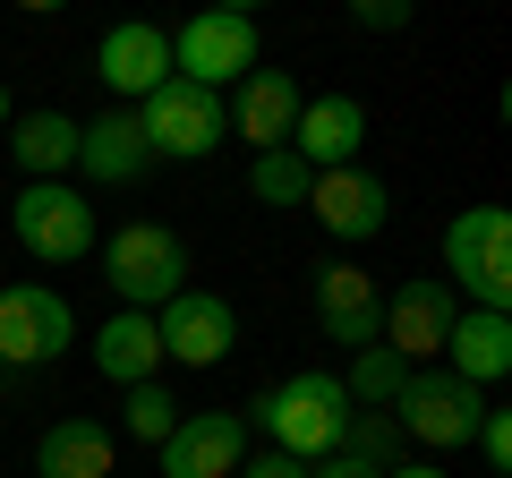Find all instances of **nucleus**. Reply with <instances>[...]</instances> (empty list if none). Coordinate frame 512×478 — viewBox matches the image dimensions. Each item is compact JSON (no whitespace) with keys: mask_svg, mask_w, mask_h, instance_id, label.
Masks as SVG:
<instances>
[{"mask_svg":"<svg viewBox=\"0 0 512 478\" xmlns=\"http://www.w3.org/2000/svg\"><path fill=\"white\" fill-rule=\"evenodd\" d=\"M256 419H265L274 453H291V461H325V453H342L350 393H342V376L299 368V376H282V385L265 393V402H256Z\"/></svg>","mask_w":512,"mask_h":478,"instance_id":"f257e3e1","label":"nucleus"},{"mask_svg":"<svg viewBox=\"0 0 512 478\" xmlns=\"http://www.w3.org/2000/svg\"><path fill=\"white\" fill-rule=\"evenodd\" d=\"M103 282L120 308L154 316L163 299L188 291V239L171 231V222H120V231L103 239Z\"/></svg>","mask_w":512,"mask_h":478,"instance_id":"f03ea898","label":"nucleus"},{"mask_svg":"<svg viewBox=\"0 0 512 478\" xmlns=\"http://www.w3.org/2000/svg\"><path fill=\"white\" fill-rule=\"evenodd\" d=\"M444 274H461L470 308L512 316V214L504 205H461L444 222Z\"/></svg>","mask_w":512,"mask_h":478,"instance_id":"7ed1b4c3","label":"nucleus"},{"mask_svg":"<svg viewBox=\"0 0 512 478\" xmlns=\"http://www.w3.org/2000/svg\"><path fill=\"white\" fill-rule=\"evenodd\" d=\"M137 129H146V154L154 163H205V154L231 137V103L188 77H163V86L137 103Z\"/></svg>","mask_w":512,"mask_h":478,"instance_id":"20e7f679","label":"nucleus"},{"mask_svg":"<svg viewBox=\"0 0 512 478\" xmlns=\"http://www.w3.org/2000/svg\"><path fill=\"white\" fill-rule=\"evenodd\" d=\"M478 419H487V393L461 385L453 368H410L402 393H393V427H402L410 444H427V453H453V444H470Z\"/></svg>","mask_w":512,"mask_h":478,"instance_id":"39448f33","label":"nucleus"},{"mask_svg":"<svg viewBox=\"0 0 512 478\" xmlns=\"http://www.w3.org/2000/svg\"><path fill=\"white\" fill-rule=\"evenodd\" d=\"M9 231H18V248L35 265H77L94 248V205L69 180H26L18 205H9Z\"/></svg>","mask_w":512,"mask_h":478,"instance_id":"423d86ee","label":"nucleus"},{"mask_svg":"<svg viewBox=\"0 0 512 478\" xmlns=\"http://www.w3.org/2000/svg\"><path fill=\"white\" fill-rule=\"evenodd\" d=\"M248 69H256V18L248 9H197V18L171 35V77H188V86H205V94L239 86Z\"/></svg>","mask_w":512,"mask_h":478,"instance_id":"0eeeda50","label":"nucleus"},{"mask_svg":"<svg viewBox=\"0 0 512 478\" xmlns=\"http://www.w3.org/2000/svg\"><path fill=\"white\" fill-rule=\"evenodd\" d=\"M77 342V308L52 282H9L0 291V368H52Z\"/></svg>","mask_w":512,"mask_h":478,"instance_id":"6e6552de","label":"nucleus"},{"mask_svg":"<svg viewBox=\"0 0 512 478\" xmlns=\"http://www.w3.org/2000/svg\"><path fill=\"white\" fill-rule=\"evenodd\" d=\"M453 316H461L453 282L419 274V282H402V291L384 299V316H376V342L393 350L402 368H436V350H444V333H453Z\"/></svg>","mask_w":512,"mask_h":478,"instance_id":"1a4fd4ad","label":"nucleus"},{"mask_svg":"<svg viewBox=\"0 0 512 478\" xmlns=\"http://www.w3.org/2000/svg\"><path fill=\"white\" fill-rule=\"evenodd\" d=\"M308 214L325 222V239L359 248V239H376L384 222H393V188H384L367 163H342V171H316L308 180Z\"/></svg>","mask_w":512,"mask_h":478,"instance_id":"9d476101","label":"nucleus"},{"mask_svg":"<svg viewBox=\"0 0 512 478\" xmlns=\"http://www.w3.org/2000/svg\"><path fill=\"white\" fill-rule=\"evenodd\" d=\"M154 453H163V478H239V461H248V419H239V410H180V427H171Z\"/></svg>","mask_w":512,"mask_h":478,"instance_id":"9b49d317","label":"nucleus"},{"mask_svg":"<svg viewBox=\"0 0 512 478\" xmlns=\"http://www.w3.org/2000/svg\"><path fill=\"white\" fill-rule=\"evenodd\" d=\"M154 342H163V359H180V368H222L231 342H239V316H231V299H214V291H180V299L154 308Z\"/></svg>","mask_w":512,"mask_h":478,"instance_id":"f8f14e48","label":"nucleus"},{"mask_svg":"<svg viewBox=\"0 0 512 478\" xmlns=\"http://www.w3.org/2000/svg\"><path fill=\"white\" fill-rule=\"evenodd\" d=\"M94 77L111 86V103H120V111H137L171 77V35H163V26H146V18L111 26V35L94 43Z\"/></svg>","mask_w":512,"mask_h":478,"instance_id":"ddd939ff","label":"nucleus"},{"mask_svg":"<svg viewBox=\"0 0 512 478\" xmlns=\"http://www.w3.org/2000/svg\"><path fill=\"white\" fill-rule=\"evenodd\" d=\"M359 146H367V103L359 94H316V103H299V120H291V154L308 171H342V163H359Z\"/></svg>","mask_w":512,"mask_h":478,"instance_id":"4468645a","label":"nucleus"},{"mask_svg":"<svg viewBox=\"0 0 512 478\" xmlns=\"http://www.w3.org/2000/svg\"><path fill=\"white\" fill-rule=\"evenodd\" d=\"M376 316H384V299H376V282H367V265H350V257L316 265V325H325V342L367 350L376 342Z\"/></svg>","mask_w":512,"mask_h":478,"instance_id":"2eb2a0df","label":"nucleus"},{"mask_svg":"<svg viewBox=\"0 0 512 478\" xmlns=\"http://www.w3.org/2000/svg\"><path fill=\"white\" fill-rule=\"evenodd\" d=\"M77 171L103 188H128V180H146L154 154H146V129H137V111L111 103L103 120H77Z\"/></svg>","mask_w":512,"mask_h":478,"instance_id":"dca6fc26","label":"nucleus"},{"mask_svg":"<svg viewBox=\"0 0 512 478\" xmlns=\"http://www.w3.org/2000/svg\"><path fill=\"white\" fill-rule=\"evenodd\" d=\"M436 368H453L461 385H504L512 376V316H487V308H461L453 316V333H444V350H436Z\"/></svg>","mask_w":512,"mask_h":478,"instance_id":"f3484780","label":"nucleus"},{"mask_svg":"<svg viewBox=\"0 0 512 478\" xmlns=\"http://www.w3.org/2000/svg\"><path fill=\"white\" fill-rule=\"evenodd\" d=\"M299 103H308V94L291 86V69H248L239 77V103H231V129L248 137L256 154H274V146H291Z\"/></svg>","mask_w":512,"mask_h":478,"instance_id":"a211bd4d","label":"nucleus"},{"mask_svg":"<svg viewBox=\"0 0 512 478\" xmlns=\"http://www.w3.org/2000/svg\"><path fill=\"white\" fill-rule=\"evenodd\" d=\"M94 368L111 376V385H154V368H163V342H154V316L137 308H111L103 325H94Z\"/></svg>","mask_w":512,"mask_h":478,"instance_id":"6ab92c4d","label":"nucleus"},{"mask_svg":"<svg viewBox=\"0 0 512 478\" xmlns=\"http://www.w3.org/2000/svg\"><path fill=\"white\" fill-rule=\"evenodd\" d=\"M35 478H111V427L103 419H52L35 444Z\"/></svg>","mask_w":512,"mask_h":478,"instance_id":"aec40b11","label":"nucleus"},{"mask_svg":"<svg viewBox=\"0 0 512 478\" xmlns=\"http://www.w3.org/2000/svg\"><path fill=\"white\" fill-rule=\"evenodd\" d=\"M9 154H18L26 180H60V171H77V120L69 111H26V120H9Z\"/></svg>","mask_w":512,"mask_h":478,"instance_id":"412c9836","label":"nucleus"},{"mask_svg":"<svg viewBox=\"0 0 512 478\" xmlns=\"http://www.w3.org/2000/svg\"><path fill=\"white\" fill-rule=\"evenodd\" d=\"M402 359L384 342H367V350H350V376H342V393H350V410H393V393H402Z\"/></svg>","mask_w":512,"mask_h":478,"instance_id":"4be33fe9","label":"nucleus"},{"mask_svg":"<svg viewBox=\"0 0 512 478\" xmlns=\"http://www.w3.org/2000/svg\"><path fill=\"white\" fill-rule=\"evenodd\" d=\"M308 180H316V171L299 163L291 146H274V154H256V163H248V197L256 205H308Z\"/></svg>","mask_w":512,"mask_h":478,"instance_id":"5701e85b","label":"nucleus"},{"mask_svg":"<svg viewBox=\"0 0 512 478\" xmlns=\"http://www.w3.org/2000/svg\"><path fill=\"white\" fill-rule=\"evenodd\" d=\"M342 453L367 461V470H393V461H402V427H393V410H350Z\"/></svg>","mask_w":512,"mask_h":478,"instance_id":"b1692460","label":"nucleus"},{"mask_svg":"<svg viewBox=\"0 0 512 478\" xmlns=\"http://www.w3.org/2000/svg\"><path fill=\"white\" fill-rule=\"evenodd\" d=\"M171 427H180V402L163 393V376H154V385H128V436H137V444H163Z\"/></svg>","mask_w":512,"mask_h":478,"instance_id":"393cba45","label":"nucleus"},{"mask_svg":"<svg viewBox=\"0 0 512 478\" xmlns=\"http://www.w3.org/2000/svg\"><path fill=\"white\" fill-rule=\"evenodd\" d=\"M470 444L487 453V470L504 478V470H512V410H495V402H487V419H478V436H470Z\"/></svg>","mask_w":512,"mask_h":478,"instance_id":"a878e982","label":"nucleus"},{"mask_svg":"<svg viewBox=\"0 0 512 478\" xmlns=\"http://www.w3.org/2000/svg\"><path fill=\"white\" fill-rule=\"evenodd\" d=\"M350 18H359L367 35H384V26H410V0H359Z\"/></svg>","mask_w":512,"mask_h":478,"instance_id":"bb28decb","label":"nucleus"},{"mask_svg":"<svg viewBox=\"0 0 512 478\" xmlns=\"http://www.w3.org/2000/svg\"><path fill=\"white\" fill-rule=\"evenodd\" d=\"M239 478H308V461H291V453H256V461H239Z\"/></svg>","mask_w":512,"mask_h":478,"instance_id":"cd10ccee","label":"nucleus"},{"mask_svg":"<svg viewBox=\"0 0 512 478\" xmlns=\"http://www.w3.org/2000/svg\"><path fill=\"white\" fill-rule=\"evenodd\" d=\"M308 478H384V470H367V461H350V453H325V461H308Z\"/></svg>","mask_w":512,"mask_h":478,"instance_id":"c85d7f7f","label":"nucleus"},{"mask_svg":"<svg viewBox=\"0 0 512 478\" xmlns=\"http://www.w3.org/2000/svg\"><path fill=\"white\" fill-rule=\"evenodd\" d=\"M384 478H444V470H436V461H393Z\"/></svg>","mask_w":512,"mask_h":478,"instance_id":"c756f323","label":"nucleus"},{"mask_svg":"<svg viewBox=\"0 0 512 478\" xmlns=\"http://www.w3.org/2000/svg\"><path fill=\"white\" fill-rule=\"evenodd\" d=\"M0 129H9V86H0Z\"/></svg>","mask_w":512,"mask_h":478,"instance_id":"7c9ffc66","label":"nucleus"},{"mask_svg":"<svg viewBox=\"0 0 512 478\" xmlns=\"http://www.w3.org/2000/svg\"><path fill=\"white\" fill-rule=\"evenodd\" d=\"M0 376H9V368H0Z\"/></svg>","mask_w":512,"mask_h":478,"instance_id":"2f4dec72","label":"nucleus"}]
</instances>
